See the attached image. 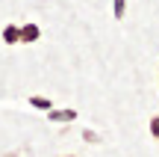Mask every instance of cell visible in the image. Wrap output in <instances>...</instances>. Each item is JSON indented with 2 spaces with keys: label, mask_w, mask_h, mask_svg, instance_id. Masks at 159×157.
I'll use <instances>...</instances> for the list:
<instances>
[{
  "label": "cell",
  "mask_w": 159,
  "mask_h": 157,
  "mask_svg": "<svg viewBox=\"0 0 159 157\" xmlns=\"http://www.w3.org/2000/svg\"><path fill=\"white\" fill-rule=\"evenodd\" d=\"M83 140H85V142H91V145H94V142H97V134H91V130H83Z\"/></svg>",
  "instance_id": "7"
},
{
  "label": "cell",
  "mask_w": 159,
  "mask_h": 157,
  "mask_svg": "<svg viewBox=\"0 0 159 157\" xmlns=\"http://www.w3.org/2000/svg\"><path fill=\"white\" fill-rule=\"evenodd\" d=\"M41 30L39 24H24V27H18V42H24V45H30V42H39Z\"/></svg>",
  "instance_id": "1"
},
{
  "label": "cell",
  "mask_w": 159,
  "mask_h": 157,
  "mask_svg": "<svg viewBox=\"0 0 159 157\" xmlns=\"http://www.w3.org/2000/svg\"><path fill=\"white\" fill-rule=\"evenodd\" d=\"M30 104H33L35 110H47V113L53 110V104H50V98H41V95H33V98H30Z\"/></svg>",
  "instance_id": "3"
},
{
  "label": "cell",
  "mask_w": 159,
  "mask_h": 157,
  "mask_svg": "<svg viewBox=\"0 0 159 157\" xmlns=\"http://www.w3.org/2000/svg\"><path fill=\"white\" fill-rule=\"evenodd\" d=\"M65 157H74V154H65Z\"/></svg>",
  "instance_id": "8"
},
{
  "label": "cell",
  "mask_w": 159,
  "mask_h": 157,
  "mask_svg": "<svg viewBox=\"0 0 159 157\" xmlns=\"http://www.w3.org/2000/svg\"><path fill=\"white\" fill-rule=\"evenodd\" d=\"M124 6H127V0H115V3H112V12H115V18H121V15H124Z\"/></svg>",
  "instance_id": "5"
},
{
  "label": "cell",
  "mask_w": 159,
  "mask_h": 157,
  "mask_svg": "<svg viewBox=\"0 0 159 157\" xmlns=\"http://www.w3.org/2000/svg\"><path fill=\"white\" fill-rule=\"evenodd\" d=\"M150 136H153V140H159V116L150 119Z\"/></svg>",
  "instance_id": "6"
},
{
  "label": "cell",
  "mask_w": 159,
  "mask_h": 157,
  "mask_svg": "<svg viewBox=\"0 0 159 157\" xmlns=\"http://www.w3.org/2000/svg\"><path fill=\"white\" fill-rule=\"evenodd\" d=\"M47 116H50V122H74L77 113L74 110H50Z\"/></svg>",
  "instance_id": "2"
},
{
  "label": "cell",
  "mask_w": 159,
  "mask_h": 157,
  "mask_svg": "<svg viewBox=\"0 0 159 157\" xmlns=\"http://www.w3.org/2000/svg\"><path fill=\"white\" fill-rule=\"evenodd\" d=\"M3 42H6V45H18V27H15V24L3 27Z\"/></svg>",
  "instance_id": "4"
}]
</instances>
